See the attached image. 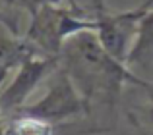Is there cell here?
I'll list each match as a JSON object with an SVG mask.
<instances>
[{
    "instance_id": "4fadbf2b",
    "label": "cell",
    "mask_w": 153,
    "mask_h": 135,
    "mask_svg": "<svg viewBox=\"0 0 153 135\" xmlns=\"http://www.w3.org/2000/svg\"><path fill=\"white\" fill-rule=\"evenodd\" d=\"M138 135H153V131H147V133H138Z\"/></svg>"
},
{
    "instance_id": "52a82bcc",
    "label": "cell",
    "mask_w": 153,
    "mask_h": 135,
    "mask_svg": "<svg viewBox=\"0 0 153 135\" xmlns=\"http://www.w3.org/2000/svg\"><path fill=\"white\" fill-rule=\"evenodd\" d=\"M37 54L23 35H14L6 27L0 29V77H8L10 71H16L27 58Z\"/></svg>"
},
{
    "instance_id": "8992f818",
    "label": "cell",
    "mask_w": 153,
    "mask_h": 135,
    "mask_svg": "<svg viewBox=\"0 0 153 135\" xmlns=\"http://www.w3.org/2000/svg\"><path fill=\"white\" fill-rule=\"evenodd\" d=\"M87 135L85 128H78L76 122L54 125L51 122L27 116L22 112L4 114L0 118V135Z\"/></svg>"
},
{
    "instance_id": "8fae6325",
    "label": "cell",
    "mask_w": 153,
    "mask_h": 135,
    "mask_svg": "<svg viewBox=\"0 0 153 135\" xmlns=\"http://www.w3.org/2000/svg\"><path fill=\"white\" fill-rule=\"evenodd\" d=\"M4 81H6V77H0V91H2V87H4ZM4 116V112H2V106H0V118Z\"/></svg>"
},
{
    "instance_id": "7c38bea8",
    "label": "cell",
    "mask_w": 153,
    "mask_h": 135,
    "mask_svg": "<svg viewBox=\"0 0 153 135\" xmlns=\"http://www.w3.org/2000/svg\"><path fill=\"white\" fill-rule=\"evenodd\" d=\"M146 91H147V93H149V95H153V81L149 83V87H147V89H146Z\"/></svg>"
},
{
    "instance_id": "7a4b0ae2",
    "label": "cell",
    "mask_w": 153,
    "mask_h": 135,
    "mask_svg": "<svg viewBox=\"0 0 153 135\" xmlns=\"http://www.w3.org/2000/svg\"><path fill=\"white\" fill-rule=\"evenodd\" d=\"M83 31H95V21L89 8L79 6L76 0L43 6L29 18L25 41L45 56H60L68 39Z\"/></svg>"
},
{
    "instance_id": "ba28073f",
    "label": "cell",
    "mask_w": 153,
    "mask_h": 135,
    "mask_svg": "<svg viewBox=\"0 0 153 135\" xmlns=\"http://www.w3.org/2000/svg\"><path fill=\"white\" fill-rule=\"evenodd\" d=\"M126 66L142 68V70H149L153 66V8L140 21L138 35H136L130 54H128Z\"/></svg>"
},
{
    "instance_id": "3957f363",
    "label": "cell",
    "mask_w": 153,
    "mask_h": 135,
    "mask_svg": "<svg viewBox=\"0 0 153 135\" xmlns=\"http://www.w3.org/2000/svg\"><path fill=\"white\" fill-rule=\"evenodd\" d=\"M153 8V0H143L132 10L114 12L105 4V0H91V18L95 21V31L99 43L111 56L126 64L128 54L138 35L142 18Z\"/></svg>"
},
{
    "instance_id": "6da1fadb",
    "label": "cell",
    "mask_w": 153,
    "mask_h": 135,
    "mask_svg": "<svg viewBox=\"0 0 153 135\" xmlns=\"http://www.w3.org/2000/svg\"><path fill=\"white\" fill-rule=\"evenodd\" d=\"M60 68L68 73L91 112L103 106L114 112L124 85L147 89L151 81L138 77L124 62L105 50L93 31H83L68 39L60 52Z\"/></svg>"
},
{
    "instance_id": "9c48e42d",
    "label": "cell",
    "mask_w": 153,
    "mask_h": 135,
    "mask_svg": "<svg viewBox=\"0 0 153 135\" xmlns=\"http://www.w3.org/2000/svg\"><path fill=\"white\" fill-rule=\"evenodd\" d=\"M64 0H6V4L16 12V14H25V15H33L39 8L49 6V4H60Z\"/></svg>"
},
{
    "instance_id": "277c9868",
    "label": "cell",
    "mask_w": 153,
    "mask_h": 135,
    "mask_svg": "<svg viewBox=\"0 0 153 135\" xmlns=\"http://www.w3.org/2000/svg\"><path fill=\"white\" fill-rule=\"evenodd\" d=\"M16 112L51 122L54 125L70 124L79 118H91L89 104L79 95V91L62 68H58L49 77L47 91L41 98H37L35 102H27Z\"/></svg>"
},
{
    "instance_id": "5b68a950",
    "label": "cell",
    "mask_w": 153,
    "mask_h": 135,
    "mask_svg": "<svg viewBox=\"0 0 153 135\" xmlns=\"http://www.w3.org/2000/svg\"><path fill=\"white\" fill-rule=\"evenodd\" d=\"M60 68L58 56H45L37 54L23 62L14 71V77L0 91V106L4 114H12L27 104L29 97L35 93L39 85Z\"/></svg>"
},
{
    "instance_id": "30bf717a",
    "label": "cell",
    "mask_w": 153,
    "mask_h": 135,
    "mask_svg": "<svg viewBox=\"0 0 153 135\" xmlns=\"http://www.w3.org/2000/svg\"><path fill=\"white\" fill-rule=\"evenodd\" d=\"M19 18L22 15L16 14L6 4V0H0V25L6 27L8 31H12L14 35H22L19 33Z\"/></svg>"
}]
</instances>
